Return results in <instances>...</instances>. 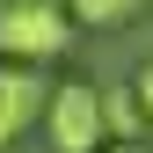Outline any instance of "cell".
Wrapping results in <instances>:
<instances>
[{"instance_id": "obj_2", "label": "cell", "mask_w": 153, "mask_h": 153, "mask_svg": "<svg viewBox=\"0 0 153 153\" xmlns=\"http://www.w3.org/2000/svg\"><path fill=\"white\" fill-rule=\"evenodd\" d=\"M44 139L51 153H95L102 146V88H88V80H59L44 95Z\"/></svg>"}, {"instance_id": "obj_4", "label": "cell", "mask_w": 153, "mask_h": 153, "mask_svg": "<svg viewBox=\"0 0 153 153\" xmlns=\"http://www.w3.org/2000/svg\"><path fill=\"white\" fill-rule=\"evenodd\" d=\"M139 95L131 88H102V139H117V146H139Z\"/></svg>"}, {"instance_id": "obj_1", "label": "cell", "mask_w": 153, "mask_h": 153, "mask_svg": "<svg viewBox=\"0 0 153 153\" xmlns=\"http://www.w3.org/2000/svg\"><path fill=\"white\" fill-rule=\"evenodd\" d=\"M73 44V15L59 0H7L0 7V59L7 66H44Z\"/></svg>"}, {"instance_id": "obj_5", "label": "cell", "mask_w": 153, "mask_h": 153, "mask_svg": "<svg viewBox=\"0 0 153 153\" xmlns=\"http://www.w3.org/2000/svg\"><path fill=\"white\" fill-rule=\"evenodd\" d=\"M146 0H66V15L73 22H88V29H117V22H131Z\"/></svg>"}, {"instance_id": "obj_6", "label": "cell", "mask_w": 153, "mask_h": 153, "mask_svg": "<svg viewBox=\"0 0 153 153\" xmlns=\"http://www.w3.org/2000/svg\"><path fill=\"white\" fill-rule=\"evenodd\" d=\"M131 95H139V117L153 124V66H139V80H131Z\"/></svg>"}, {"instance_id": "obj_3", "label": "cell", "mask_w": 153, "mask_h": 153, "mask_svg": "<svg viewBox=\"0 0 153 153\" xmlns=\"http://www.w3.org/2000/svg\"><path fill=\"white\" fill-rule=\"evenodd\" d=\"M44 95H51V88H44L36 66H7V59H0V153L44 117Z\"/></svg>"}, {"instance_id": "obj_7", "label": "cell", "mask_w": 153, "mask_h": 153, "mask_svg": "<svg viewBox=\"0 0 153 153\" xmlns=\"http://www.w3.org/2000/svg\"><path fill=\"white\" fill-rule=\"evenodd\" d=\"M109 153H139V146H109Z\"/></svg>"}]
</instances>
